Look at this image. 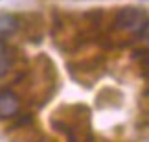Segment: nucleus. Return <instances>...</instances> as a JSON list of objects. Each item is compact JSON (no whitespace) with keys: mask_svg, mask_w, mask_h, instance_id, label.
<instances>
[{"mask_svg":"<svg viewBox=\"0 0 149 142\" xmlns=\"http://www.w3.org/2000/svg\"><path fill=\"white\" fill-rule=\"evenodd\" d=\"M149 22V17L146 11H142L138 8H125L122 11L116 13V19H114V24L116 28L123 31H136L140 33L142 28Z\"/></svg>","mask_w":149,"mask_h":142,"instance_id":"1","label":"nucleus"},{"mask_svg":"<svg viewBox=\"0 0 149 142\" xmlns=\"http://www.w3.org/2000/svg\"><path fill=\"white\" fill-rule=\"evenodd\" d=\"M20 101L19 98L9 92V90H2L0 92V118H11L19 113Z\"/></svg>","mask_w":149,"mask_h":142,"instance_id":"2","label":"nucleus"},{"mask_svg":"<svg viewBox=\"0 0 149 142\" xmlns=\"http://www.w3.org/2000/svg\"><path fill=\"white\" fill-rule=\"evenodd\" d=\"M19 28V20L13 15H0V37L9 35Z\"/></svg>","mask_w":149,"mask_h":142,"instance_id":"3","label":"nucleus"},{"mask_svg":"<svg viewBox=\"0 0 149 142\" xmlns=\"http://www.w3.org/2000/svg\"><path fill=\"white\" fill-rule=\"evenodd\" d=\"M11 61H13V57H11L9 48L6 46L2 41H0V78L6 76V74L9 72V69H11Z\"/></svg>","mask_w":149,"mask_h":142,"instance_id":"4","label":"nucleus"}]
</instances>
